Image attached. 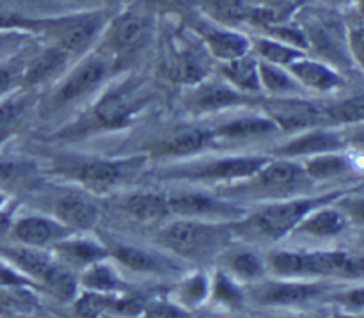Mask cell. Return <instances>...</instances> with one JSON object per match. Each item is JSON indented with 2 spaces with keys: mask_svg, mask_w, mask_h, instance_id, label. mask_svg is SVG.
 Wrapping results in <instances>:
<instances>
[{
  "mask_svg": "<svg viewBox=\"0 0 364 318\" xmlns=\"http://www.w3.org/2000/svg\"><path fill=\"white\" fill-rule=\"evenodd\" d=\"M0 253H2V256H6L9 260L13 269L23 274L34 285H41L43 277L46 276V272L55 263V256L52 255V251H45V249L31 248V245L23 244L20 248L2 249Z\"/></svg>",
  "mask_w": 364,
  "mask_h": 318,
  "instance_id": "obj_28",
  "label": "cell"
},
{
  "mask_svg": "<svg viewBox=\"0 0 364 318\" xmlns=\"http://www.w3.org/2000/svg\"><path fill=\"white\" fill-rule=\"evenodd\" d=\"M78 287L84 288V290L98 292V294L107 295L130 292V288L121 280L117 270L107 260L92 263L87 269L80 270V274H78Z\"/></svg>",
  "mask_w": 364,
  "mask_h": 318,
  "instance_id": "obj_32",
  "label": "cell"
},
{
  "mask_svg": "<svg viewBox=\"0 0 364 318\" xmlns=\"http://www.w3.org/2000/svg\"><path fill=\"white\" fill-rule=\"evenodd\" d=\"M50 251L55 256L57 262L66 265L73 272L75 270L80 272L92 263L109 260V249L105 244L87 237H78V233L59 240L50 248Z\"/></svg>",
  "mask_w": 364,
  "mask_h": 318,
  "instance_id": "obj_20",
  "label": "cell"
},
{
  "mask_svg": "<svg viewBox=\"0 0 364 318\" xmlns=\"http://www.w3.org/2000/svg\"><path fill=\"white\" fill-rule=\"evenodd\" d=\"M262 110L279 132H304L329 124L322 107L304 96H269L262 102Z\"/></svg>",
  "mask_w": 364,
  "mask_h": 318,
  "instance_id": "obj_10",
  "label": "cell"
},
{
  "mask_svg": "<svg viewBox=\"0 0 364 318\" xmlns=\"http://www.w3.org/2000/svg\"><path fill=\"white\" fill-rule=\"evenodd\" d=\"M105 2H123V0H105Z\"/></svg>",
  "mask_w": 364,
  "mask_h": 318,
  "instance_id": "obj_52",
  "label": "cell"
},
{
  "mask_svg": "<svg viewBox=\"0 0 364 318\" xmlns=\"http://www.w3.org/2000/svg\"><path fill=\"white\" fill-rule=\"evenodd\" d=\"M251 52L255 53L256 59L262 63L276 64V66H290L294 60L299 57L306 55V52L295 48V46L281 43L277 39L269 38V36H258V38L251 39Z\"/></svg>",
  "mask_w": 364,
  "mask_h": 318,
  "instance_id": "obj_36",
  "label": "cell"
},
{
  "mask_svg": "<svg viewBox=\"0 0 364 318\" xmlns=\"http://www.w3.org/2000/svg\"><path fill=\"white\" fill-rule=\"evenodd\" d=\"M25 60H11V63L0 64V98L13 91L16 85L21 84V73H23Z\"/></svg>",
  "mask_w": 364,
  "mask_h": 318,
  "instance_id": "obj_45",
  "label": "cell"
},
{
  "mask_svg": "<svg viewBox=\"0 0 364 318\" xmlns=\"http://www.w3.org/2000/svg\"><path fill=\"white\" fill-rule=\"evenodd\" d=\"M269 157L262 155H238L220 157V159L203 160L194 166L176 167L166 173L167 178L185 181H203V184H217V181H244L255 176Z\"/></svg>",
  "mask_w": 364,
  "mask_h": 318,
  "instance_id": "obj_7",
  "label": "cell"
},
{
  "mask_svg": "<svg viewBox=\"0 0 364 318\" xmlns=\"http://www.w3.org/2000/svg\"><path fill=\"white\" fill-rule=\"evenodd\" d=\"M231 223L178 219L155 233L156 245L169 255L188 262H208L217 258L233 242Z\"/></svg>",
  "mask_w": 364,
  "mask_h": 318,
  "instance_id": "obj_4",
  "label": "cell"
},
{
  "mask_svg": "<svg viewBox=\"0 0 364 318\" xmlns=\"http://www.w3.org/2000/svg\"><path fill=\"white\" fill-rule=\"evenodd\" d=\"M137 318H191L187 309L181 308L173 299L155 297L144 302L141 315Z\"/></svg>",
  "mask_w": 364,
  "mask_h": 318,
  "instance_id": "obj_43",
  "label": "cell"
},
{
  "mask_svg": "<svg viewBox=\"0 0 364 318\" xmlns=\"http://www.w3.org/2000/svg\"><path fill=\"white\" fill-rule=\"evenodd\" d=\"M110 71H114L112 60L103 52L96 50L91 55L84 57L70 73L64 77L59 88L53 91L50 103L55 109L71 105L84 96L91 95L100 84L105 82Z\"/></svg>",
  "mask_w": 364,
  "mask_h": 318,
  "instance_id": "obj_8",
  "label": "cell"
},
{
  "mask_svg": "<svg viewBox=\"0 0 364 318\" xmlns=\"http://www.w3.org/2000/svg\"><path fill=\"white\" fill-rule=\"evenodd\" d=\"M146 95L135 82L110 88L92 107V120L102 128L124 127L146 103Z\"/></svg>",
  "mask_w": 364,
  "mask_h": 318,
  "instance_id": "obj_12",
  "label": "cell"
},
{
  "mask_svg": "<svg viewBox=\"0 0 364 318\" xmlns=\"http://www.w3.org/2000/svg\"><path fill=\"white\" fill-rule=\"evenodd\" d=\"M267 272L283 280H363V258L347 251L272 249L265 256Z\"/></svg>",
  "mask_w": 364,
  "mask_h": 318,
  "instance_id": "obj_3",
  "label": "cell"
},
{
  "mask_svg": "<svg viewBox=\"0 0 364 318\" xmlns=\"http://www.w3.org/2000/svg\"><path fill=\"white\" fill-rule=\"evenodd\" d=\"M210 299L219 308L228 312H240L245 302L244 287L228 276L224 270H217L213 277H210Z\"/></svg>",
  "mask_w": 364,
  "mask_h": 318,
  "instance_id": "obj_35",
  "label": "cell"
},
{
  "mask_svg": "<svg viewBox=\"0 0 364 318\" xmlns=\"http://www.w3.org/2000/svg\"><path fill=\"white\" fill-rule=\"evenodd\" d=\"M70 57V53H66L64 50L46 45L43 50L32 53L31 59L25 60L20 85L34 88V85L43 84V82H48L53 75H57L68 66Z\"/></svg>",
  "mask_w": 364,
  "mask_h": 318,
  "instance_id": "obj_26",
  "label": "cell"
},
{
  "mask_svg": "<svg viewBox=\"0 0 364 318\" xmlns=\"http://www.w3.org/2000/svg\"><path fill=\"white\" fill-rule=\"evenodd\" d=\"M144 157L127 159H78L57 166V171L91 192H107L128 184L144 167Z\"/></svg>",
  "mask_w": 364,
  "mask_h": 318,
  "instance_id": "obj_6",
  "label": "cell"
},
{
  "mask_svg": "<svg viewBox=\"0 0 364 318\" xmlns=\"http://www.w3.org/2000/svg\"><path fill=\"white\" fill-rule=\"evenodd\" d=\"M210 60L212 57L198 36L196 41L180 39L164 60V75L176 84L191 88L210 77Z\"/></svg>",
  "mask_w": 364,
  "mask_h": 318,
  "instance_id": "obj_13",
  "label": "cell"
},
{
  "mask_svg": "<svg viewBox=\"0 0 364 318\" xmlns=\"http://www.w3.org/2000/svg\"><path fill=\"white\" fill-rule=\"evenodd\" d=\"M302 167H304V173L309 181H327L348 173L352 169V162L345 153L333 152L309 157L302 164Z\"/></svg>",
  "mask_w": 364,
  "mask_h": 318,
  "instance_id": "obj_34",
  "label": "cell"
},
{
  "mask_svg": "<svg viewBox=\"0 0 364 318\" xmlns=\"http://www.w3.org/2000/svg\"><path fill=\"white\" fill-rule=\"evenodd\" d=\"M348 226V219L345 217L343 210L334 208L331 203L318 206L309 212L301 223L295 226L291 235H302L309 238H334L340 237Z\"/></svg>",
  "mask_w": 364,
  "mask_h": 318,
  "instance_id": "obj_25",
  "label": "cell"
},
{
  "mask_svg": "<svg viewBox=\"0 0 364 318\" xmlns=\"http://www.w3.org/2000/svg\"><path fill=\"white\" fill-rule=\"evenodd\" d=\"M217 258L220 260L224 272L238 281L242 287L258 283L267 276L265 258L247 245H235L231 242Z\"/></svg>",
  "mask_w": 364,
  "mask_h": 318,
  "instance_id": "obj_22",
  "label": "cell"
},
{
  "mask_svg": "<svg viewBox=\"0 0 364 318\" xmlns=\"http://www.w3.org/2000/svg\"><path fill=\"white\" fill-rule=\"evenodd\" d=\"M0 205H2V198H0Z\"/></svg>",
  "mask_w": 364,
  "mask_h": 318,
  "instance_id": "obj_54",
  "label": "cell"
},
{
  "mask_svg": "<svg viewBox=\"0 0 364 318\" xmlns=\"http://www.w3.org/2000/svg\"><path fill=\"white\" fill-rule=\"evenodd\" d=\"M206 20L230 28H238L252 18V9L245 0H194Z\"/></svg>",
  "mask_w": 364,
  "mask_h": 318,
  "instance_id": "obj_30",
  "label": "cell"
},
{
  "mask_svg": "<svg viewBox=\"0 0 364 318\" xmlns=\"http://www.w3.org/2000/svg\"><path fill=\"white\" fill-rule=\"evenodd\" d=\"M213 142L212 130L199 127H180L156 139L149 148L155 157H188L201 153Z\"/></svg>",
  "mask_w": 364,
  "mask_h": 318,
  "instance_id": "obj_19",
  "label": "cell"
},
{
  "mask_svg": "<svg viewBox=\"0 0 364 318\" xmlns=\"http://www.w3.org/2000/svg\"><path fill=\"white\" fill-rule=\"evenodd\" d=\"M32 38L34 36H31L28 32L14 31V28H0V57L16 52L18 48L23 46L25 41Z\"/></svg>",
  "mask_w": 364,
  "mask_h": 318,
  "instance_id": "obj_47",
  "label": "cell"
},
{
  "mask_svg": "<svg viewBox=\"0 0 364 318\" xmlns=\"http://www.w3.org/2000/svg\"><path fill=\"white\" fill-rule=\"evenodd\" d=\"M252 9L251 21L263 27L267 23L287 21L299 9V0H245Z\"/></svg>",
  "mask_w": 364,
  "mask_h": 318,
  "instance_id": "obj_39",
  "label": "cell"
},
{
  "mask_svg": "<svg viewBox=\"0 0 364 318\" xmlns=\"http://www.w3.org/2000/svg\"><path fill=\"white\" fill-rule=\"evenodd\" d=\"M331 318H363V313H350V312H343V309H340V312H334Z\"/></svg>",
  "mask_w": 364,
  "mask_h": 318,
  "instance_id": "obj_50",
  "label": "cell"
},
{
  "mask_svg": "<svg viewBox=\"0 0 364 318\" xmlns=\"http://www.w3.org/2000/svg\"><path fill=\"white\" fill-rule=\"evenodd\" d=\"M41 288H45L48 294H52L53 297H57L59 301L71 302L80 292L78 287V276L71 269H68L66 265H63L60 262H57L52 265V269L46 272V276L43 277Z\"/></svg>",
  "mask_w": 364,
  "mask_h": 318,
  "instance_id": "obj_37",
  "label": "cell"
},
{
  "mask_svg": "<svg viewBox=\"0 0 364 318\" xmlns=\"http://www.w3.org/2000/svg\"><path fill=\"white\" fill-rule=\"evenodd\" d=\"M153 27L155 14L134 4V7L110 16L109 23L100 36L102 45L98 50L112 60L114 70H119L121 66H127L135 57L141 55L151 39Z\"/></svg>",
  "mask_w": 364,
  "mask_h": 318,
  "instance_id": "obj_5",
  "label": "cell"
},
{
  "mask_svg": "<svg viewBox=\"0 0 364 318\" xmlns=\"http://www.w3.org/2000/svg\"><path fill=\"white\" fill-rule=\"evenodd\" d=\"M258 59L252 52L245 55L237 57V59L226 60L219 64L220 77L245 95H256L262 92V84H259V70Z\"/></svg>",
  "mask_w": 364,
  "mask_h": 318,
  "instance_id": "obj_29",
  "label": "cell"
},
{
  "mask_svg": "<svg viewBox=\"0 0 364 318\" xmlns=\"http://www.w3.org/2000/svg\"><path fill=\"white\" fill-rule=\"evenodd\" d=\"M213 135V141L223 139V141H249V139L269 137L279 132L270 117L263 116H240L237 120H230L226 123L219 124L215 128H210Z\"/></svg>",
  "mask_w": 364,
  "mask_h": 318,
  "instance_id": "obj_27",
  "label": "cell"
},
{
  "mask_svg": "<svg viewBox=\"0 0 364 318\" xmlns=\"http://www.w3.org/2000/svg\"><path fill=\"white\" fill-rule=\"evenodd\" d=\"M109 249V258H112L117 265L132 270L137 274H151V276H162V274L176 272L178 265L169 256L156 255L148 249L135 248V245L123 244V242H114L107 245Z\"/></svg>",
  "mask_w": 364,
  "mask_h": 318,
  "instance_id": "obj_18",
  "label": "cell"
},
{
  "mask_svg": "<svg viewBox=\"0 0 364 318\" xmlns=\"http://www.w3.org/2000/svg\"><path fill=\"white\" fill-rule=\"evenodd\" d=\"M53 219L59 221L73 233H85L100 221L98 206L78 194L60 196L53 205Z\"/></svg>",
  "mask_w": 364,
  "mask_h": 318,
  "instance_id": "obj_24",
  "label": "cell"
},
{
  "mask_svg": "<svg viewBox=\"0 0 364 318\" xmlns=\"http://www.w3.org/2000/svg\"><path fill=\"white\" fill-rule=\"evenodd\" d=\"M334 302L340 306V309L350 313H363L364 306V292L361 285L354 288H347V290H340L333 295Z\"/></svg>",
  "mask_w": 364,
  "mask_h": 318,
  "instance_id": "obj_46",
  "label": "cell"
},
{
  "mask_svg": "<svg viewBox=\"0 0 364 318\" xmlns=\"http://www.w3.org/2000/svg\"><path fill=\"white\" fill-rule=\"evenodd\" d=\"M110 20L109 11L89 9L78 13L59 14L48 18H31L21 14H4V28L28 32L34 38L45 39L48 45L64 50L70 55L84 53L98 41Z\"/></svg>",
  "mask_w": 364,
  "mask_h": 318,
  "instance_id": "obj_1",
  "label": "cell"
},
{
  "mask_svg": "<svg viewBox=\"0 0 364 318\" xmlns=\"http://www.w3.org/2000/svg\"><path fill=\"white\" fill-rule=\"evenodd\" d=\"M249 180L251 191L258 192L259 196H272L279 199L290 198L297 189L309 181L302 164L294 162L291 159H269L265 166Z\"/></svg>",
  "mask_w": 364,
  "mask_h": 318,
  "instance_id": "obj_14",
  "label": "cell"
},
{
  "mask_svg": "<svg viewBox=\"0 0 364 318\" xmlns=\"http://www.w3.org/2000/svg\"><path fill=\"white\" fill-rule=\"evenodd\" d=\"M343 196L341 192H331L323 196H299V198L276 199L262 206L256 212L245 213L231 223L233 238L247 244H274L291 235L299 223L318 206L333 203V199Z\"/></svg>",
  "mask_w": 364,
  "mask_h": 318,
  "instance_id": "obj_2",
  "label": "cell"
},
{
  "mask_svg": "<svg viewBox=\"0 0 364 318\" xmlns=\"http://www.w3.org/2000/svg\"><path fill=\"white\" fill-rule=\"evenodd\" d=\"M32 173V167L27 162H0V184H11L20 178L28 176Z\"/></svg>",
  "mask_w": 364,
  "mask_h": 318,
  "instance_id": "obj_48",
  "label": "cell"
},
{
  "mask_svg": "<svg viewBox=\"0 0 364 318\" xmlns=\"http://www.w3.org/2000/svg\"><path fill=\"white\" fill-rule=\"evenodd\" d=\"M249 102V95L240 92L233 85L220 78H205L199 84L191 85L185 103L191 112L206 114L226 110L231 107H240Z\"/></svg>",
  "mask_w": 364,
  "mask_h": 318,
  "instance_id": "obj_16",
  "label": "cell"
},
{
  "mask_svg": "<svg viewBox=\"0 0 364 318\" xmlns=\"http://www.w3.org/2000/svg\"><path fill=\"white\" fill-rule=\"evenodd\" d=\"M192 27L194 34L208 50L210 57L219 63H226L251 52V39L237 28L223 27L206 18H198Z\"/></svg>",
  "mask_w": 364,
  "mask_h": 318,
  "instance_id": "obj_15",
  "label": "cell"
},
{
  "mask_svg": "<svg viewBox=\"0 0 364 318\" xmlns=\"http://www.w3.org/2000/svg\"><path fill=\"white\" fill-rule=\"evenodd\" d=\"M110 301H112V295L84 290L82 294L78 292L71 304H73V313L77 318H103L110 313Z\"/></svg>",
  "mask_w": 364,
  "mask_h": 318,
  "instance_id": "obj_41",
  "label": "cell"
},
{
  "mask_svg": "<svg viewBox=\"0 0 364 318\" xmlns=\"http://www.w3.org/2000/svg\"><path fill=\"white\" fill-rule=\"evenodd\" d=\"M0 287H31L34 288V283L31 280L18 272L16 269L9 265L0 263Z\"/></svg>",
  "mask_w": 364,
  "mask_h": 318,
  "instance_id": "obj_49",
  "label": "cell"
},
{
  "mask_svg": "<svg viewBox=\"0 0 364 318\" xmlns=\"http://www.w3.org/2000/svg\"><path fill=\"white\" fill-rule=\"evenodd\" d=\"M121 208L137 223H160L171 216L166 196L153 192H135L121 201Z\"/></svg>",
  "mask_w": 364,
  "mask_h": 318,
  "instance_id": "obj_31",
  "label": "cell"
},
{
  "mask_svg": "<svg viewBox=\"0 0 364 318\" xmlns=\"http://www.w3.org/2000/svg\"><path fill=\"white\" fill-rule=\"evenodd\" d=\"M326 292L327 287H323L318 281L283 280V277L265 280L263 277L258 283L251 285L249 297L262 308H294V306L323 297Z\"/></svg>",
  "mask_w": 364,
  "mask_h": 318,
  "instance_id": "obj_9",
  "label": "cell"
},
{
  "mask_svg": "<svg viewBox=\"0 0 364 318\" xmlns=\"http://www.w3.org/2000/svg\"><path fill=\"white\" fill-rule=\"evenodd\" d=\"M169 212L180 219L206 221V223H233L245 216L244 208L230 199L215 198L203 192H174L166 196Z\"/></svg>",
  "mask_w": 364,
  "mask_h": 318,
  "instance_id": "obj_11",
  "label": "cell"
},
{
  "mask_svg": "<svg viewBox=\"0 0 364 318\" xmlns=\"http://www.w3.org/2000/svg\"><path fill=\"white\" fill-rule=\"evenodd\" d=\"M345 148H347V142L340 132L331 130L327 127H316L301 132L294 139L284 142L276 149V155H279L281 159H295V157L309 159V157L323 155V153L343 152Z\"/></svg>",
  "mask_w": 364,
  "mask_h": 318,
  "instance_id": "obj_17",
  "label": "cell"
},
{
  "mask_svg": "<svg viewBox=\"0 0 364 318\" xmlns=\"http://www.w3.org/2000/svg\"><path fill=\"white\" fill-rule=\"evenodd\" d=\"M259 70V84L262 91H265L269 96H304L306 91L299 85L294 75L283 66L276 64L262 63L258 60Z\"/></svg>",
  "mask_w": 364,
  "mask_h": 318,
  "instance_id": "obj_33",
  "label": "cell"
},
{
  "mask_svg": "<svg viewBox=\"0 0 364 318\" xmlns=\"http://www.w3.org/2000/svg\"><path fill=\"white\" fill-rule=\"evenodd\" d=\"M135 4L156 16V14H185L194 6V0H135Z\"/></svg>",
  "mask_w": 364,
  "mask_h": 318,
  "instance_id": "obj_44",
  "label": "cell"
},
{
  "mask_svg": "<svg viewBox=\"0 0 364 318\" xmlns=\"http://www.w3.org/2000/svg\"><path fill=\"white\" fill-rule=\"evenodd\" d=\"M103 318H114V317H109V315H107V317H103Z\"/></svg>",
  "mask_w": 364,
  "mask_h": 318,
  "instance_id": "obj_53",
  "label": "cell"
},
{
  "mask_svg": "<svg viewBox=\"0 0 364 318\" xmlns=\"http://www.w3.org/2000/svg\"><path fill=\"white\" fill-rule=\"evenodd\" d=\"M265 318H313V317H302V315H291V317H265Z\"/></svg>",
  "mask_w": 364,
  "mask_h": 318,
  "instance_id": "obj_51",
  "label": "cell"
},
{
  "mask_svg": "<svg viewBox=\"0 0 364 318\" xmlns=\"http://www.w3.org/2000/svg\"><path fill=\"white\" fill-rule=\"evenodd\" d=\"M287 70L294 75L306 92H333L345 85V78L336 68L322 60L311 59L308 53L294 60L290 66H287Z\"/></svg>",
  "mask_w": 364,
  "mask_h": 318,
  "instance_id": "obj_21",
  "label": "cell"
},
{
  "mask_svg": "<svg viewBox=\"0 0 364 318\" xmlns=\"http://www.w3.org/2000/svg\"><path fill=\"white\" fill-rule=\"evenodd\" d=\"M210 299V276L206 272H192L178 283L173 301L181 308H199Z\"/></svg>",
  "mask_w": 364,
  "mask_h": 318,
  "instance_id": "obj_38",
  "label": "cell"
},
{
  "mask_svg": "<svg viewBox=\"0 0 364 318\" xmlns=\"http://www.w3.org/2000/svg\"><path fill=\"white\" fill-rule=\"evenodd\" d=\"M70 235L75 233L53 217L27 216L16 221V224L13 226V237L16 240H20L23 245L39 249L52 248L53 244Z\"/></svg>",
  "mask_w": 364,
  "mask_h": 318,
  "instance_id": "obj_23",
  "label": "cell"
},
{
  "mask_svg": "<svg viewBox=\"0 0 364 318\" xmlns=\"http://www.w3.org/2000/svg\"><path fill=\"white\" fill-rule=\"evenodd\" d=\"M28 107L27 96H11V98L0 102V139L9 135L11 130L23 117Z\"/></svg>",
  "mask_w": 364,
  "mask_h": 318,
  "instance_id": "obj_42",
  "label": "cell"
},
{
  "mask_svg": "<svg viewBox=\"0 0 364 318\" xmlns=\"http://www.w3.org/2000/svg\"><path fill=\"white\" fill-rule=\"evenodd\" d=\"M323 116L329 123L338 124H355L361 123L364 117V98L361 95L350 96L341 102L323 107Z\"/></svg>",
  "mask_w": 364,
  "mask_h": 318,
  "instance_id": "obj_40",
  "label": "cell"
}]
</instances>
